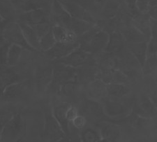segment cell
Instances as JSON below:
<instances>
[{
  "mask_svg": "<svg viewBox=\"0 0 157 142\" xmlns=\"http://www.w3.org/2000/svg\"><path fill=\"white\" fill-rule=\"evenodd\" d=\"M66 135L52 112H46L45 115L44 138L46 142H58Z\"/></svg>",
  "mask_w": 157,
  "mask_h": 142,
  "instance_id": "obj_10",
  "label": "cell"
},
{
  "mask_svg": "<svg viewBox=\"0 0 157 142\" xmlns=\"http://www.w3.org/2000/svg\"><path fill=\"white\" fill-rule=\"evenodd\" d=\"M95 56L97 61V67L100 71L119 69V58L117 55L103 51Z\"/></svg>",
  "mask_w": 157,
  "mask_h": 142,
  "instance_id": "obj_21",
  "label": "cell"
},
{
  "mask_svg": "<svg viewBox=\"0 0 157 142\" xmlns=\"http://www.w3.org/2000/svg\"><path fill=\"white\" fill-rule=\"evenodd\" d=\"M52 31L57 42H78L79 37L67 28L57 24H53Z\"/></svg>",
  "mask_w": 157,
  "mask_h": 142,
  "instance_id": "obj_22",
  "label": "cell"
},
{
  "mask_svg": "<svg viewBox=\"0 0 157 142\" xmlns=\"http://www.w3.org/2000/svg\"><path fill=\"white\" fill-rule=\"evenodd\" d=\"M17 22H18L20 27L21 28L22 32H23V34L27 42L35 50L40 51L39 38L38 37L36 32L34 29V27L25 23H22L21 22L17 21Z\"/></svg>",
  "mask_w": 157,
  "mask_h": 142,
  "instance_id": "obj_30",
  "label": "cell"
},
{
  "mask_svg": "<svg viewBox=\"0 0 157 142\" xmlns=\"http://www.w3.org/2000/svg\"><path fill=\"white\" fill-rule=\"evenodd\" d=\"M13 112L9 109H1L0 110V128H4L5 125L9 122L15 115Z\"/></svg>",
  "mask_w": 157,
  "mask_h": 142,
  "instance_id": "obj_40",
  "label": "cell"
},
{
  "mask_svg": "<svg viewBox=\"0 0 157 142\" xmlns=\"http://www.w3.org/2000/svg\"><path fill=\"white\" fill-rule=\"evenodd\" d=\"M52 80L48 90L58 94L61 87L67 81L77 79V69L65 65L59 62H54Z\"/></svg>",
  "mask_w": 157,
  "mask_h": 142,
  "instance_id": "obj_4",
  "label": "cell"
},
{
  "mask_svg": "<svg viewBox=\"0 0 157 142\" xmlns=\"http://www.w3.org/2000/svg\"><path fill=\"white\" fill-rule=\"evenodd\" d=\"M87 123L88 122L87 119H86L84 116L80 115L79 113V115H77L71 121L70 125H72L73 128L77 129V130H82L85 127L87 126Z\"/></svg>",
  "mask_w": 157,
  "mask_h": 142,
  "instance_id": "obj_41",
  "label": "cell"
},
{
  "mask_svg": "<svg viewBox=\"0 0 157 142\" xmlns=\"http://www.w3.org/2000/svg\"><path fill=\"white\" fill-rule=\"evenodd\" d=\"M107 84L100 79L92 81L85 89L87 98L101 103L107 97Z\"/></svg>",
  "mask_w": 157,
  "mask_h": 142,
  "instance_id": "obj_14",
  "label": "cell"
},
{
  "mask_svg": "<svg viewBox=\"0 0 157 142\" xmlns=\"http://www.w3.org/2000/svg\"><path fill=\"white\" fill-rule=\"evenodd\" d=\"M59 25L67 28L70 31L76 34L78 37L81 36L85 32L89 31L91 28L94 26V25L92 24L90 22H86L85 20L72 17L69 15L62 20Z\"/></svg>",
  "mask_w": 157,
  "mask_h": 142,
  "instance_id": "obj_16",
  "label": "cell"
},
{
  "mask_svg": "<svg viewBox=\"0 0 157 142\" xmlns=\"http://www.w3.org/2000/svg\"><path fill=\"white\" fill-rule=\"evenodd\" d=\"M148 14L149 15V16H150L151 18L157 20V6L151 7L149 10Z\"/></svg>",
  "mask_w": 157,
  "mask_h": 142,
  "instance_id": "obj_49",
  "label": "cell"
},
{
  "mask_svg": "<svg viewBox=\"0 0 157 142\" xmlns=\"http://www.w3.org/2000/svg\"><path fill=\"white\" fill-rule=\"evenodd\" d=\"M143 76L153 77L157 73V55L153 54L147 56L146 60L142 67Z\"/></svg>",
  "mask_w": 157,
  "mask_h": 142,
  "instance_id": "obj_37",
  "label": "cell"
},
{
  "mask_svg": "<svg viewBox=\"0 0 157 142\" xmlns=\"http://www.w3.org/2000/svg\"><path fill=\"white\" fill-rule=\"evenodd\" d=\"M3 35L6 41L12 44L18 45L29 51H36L27 42L17 20H9L5 27Z\"/></svg>",
  "mask_w": 157,
  "mask_h": 142,
  "instance_id": "obj_6",
  "label": "cell"
},
{
  "mask_svg": "<svg viewBox=\"0 0 157 142\" xmlns=\"http://www.w3.org/2000/svg\"><path fill=\"white\" fill-rule=\"evenodd\" d=\"M130 96L123 99H110L106 98L101 102L107 117L105 121L117 124L119 121L128 117L133 113L136 101L130 99Z\"/></svg>",
  "mask_w": 157,
  "mask_h": 142,
  "instance_id": "obj_1",
  "label": "cell"
},
{
  "mask_svg": "<svg viewBox=\"0 0 157 142\" xmlns=\"http://www.w3.org/2000/svg\"><path fill=\"white\" fill-rule=\"evenodd\" d=\"M126 47V41L120 31H114L109 34L108 44L103 51L117 55Z\"/></svg>",
  "mask_w": 157,
  "mask_h": 142,
  "instance_id": "obj_20",
  "label": "cell"
},
{
  "mask_svg": "<svg viewBox=\"0 0 157 142\" xmlns=\"http://www.w3.org/2000/svg\"><path fill=\"white\" fill-rule=\"evenodd\" d=\"M97 142H110L108 140H107V139H100L99 141H98Z\"/></svg>",
  "mask_w": 157,
  "mask_h": 142,
  "instance_id": "obj_53",
  "label": "cell"
},
{
  "mask_svg": "<svg viewBox=\"0 0 157 142\" xmlns=\"http://www.w3.org/2000/svg\"><path fill=\"white\" fill-rule=\"evenodd\" d=\"M24 122L20 112H16L13 118L2 128L1 142H10L16 140L22 134Z\"/></svg>",
  "mask_w": 157,
  "mask_h": 142,
  "instance_id": "obj_9",
  "label": "cell"
},
{
  "mask_svg": "<svg viewBox=\"0 0 157 142\" xmlns=\"http://www.w3.org/2000/svg\"><path fill=\"white\" fill-rule=\"evenodd\" d=\"M52 24L51 23L45 22V23H42L36 25V26L33 27H34L35 31H36L38 37H39V38L40 40L44 35L48 34V33L50 31V29H52Z\"/></svg>",
  "mask_w": 157,
  "mask_h": 142,
  "instance_id": "obj_42",
  "label": "cell"
},
{
  "mask_svg": "<svg viewBox=\"0 0 157 142\" xmlns=\"http://www.w3.org/2000/svg\"><path fill=\"white\" fill-rule=\"evenodd\" d=\"M150 30L151 36H157V20L150 19Z\"/></svg>",
  "mask_w": 157,
  "mask_h": 142,
  "instance_id": "obj_48",
  "label": "cell"
},
{
  "mask_svg": "<svg viewBox=\"0 0 157 142\" xmlns=\"http://www.w3.org/2000/svg\"><path fill=\"white\" fill-rule=\"evenodd\" d=\"M25 51L23 48L16 44H11L10 46L8 59H7V65L13 67L18 64L22 53Z\"/></svg>",
  "mask_w": 157,
  "mask_h": 142,
  "instance_id": "obj_38",
  "label": "cell"
},
{
  "mask_svg": "<svg viewBox=\"0 0 157 142\" xmlns=\"http://www.w3.org/2000/svg\"><path fill=\"white\" fill-rule=\"evenodd\" d=\"M133 112L142 118H155L157 116V108L147 94H141L138 99L136 101Z\"/></svg>",
  "mask_w": 157,
  "mask_h": 142,
  "instance_id": "obj_12",
  "label": "cell"
},
{
  "mask_svg": "<svg viewBox=\"0 0 157 142\" xmlns=\"http://www.w3.org/2000/svg\"><path fill=\"white\" fill-rule=\"evenodd\" d=\"M70 103H62L55 105L52 109V115L62 128L66 135L70 134V121L68 117V109Z\"/></svg>",
  "mask_w": 157,
  "mask_h": 142,
  "instance_id": "obj_18",
  "label": "cell"
},
{
  "mask_svg": "<svg viewBox=\"0 0 157 142\" xmlns=\"http://www.w3.org/2000/svg\"><path fill=\"white\" fill-rule=\"evenodd\" d=\"M58 142H72V139L69 134V135H65L64 137H62Z\"/></svg>",
  "mask_w": 157,
  "mask_h": 142,
  "instance_id": "obj_51",
  "label": "cell"
},
{
  "mask_svg": "<svg viewBox=\"0 0 157 142\" xmlns=\"http://www.w3.org/2000/svg\"><path fill=\"white\" fill-rule=\"evenodd\" d=\"M17 21L21 22L31 27H34L45 22L52 24L51 11L44 9H38L28 12H20L17 16Z\"/></svg>",
  "mask_w": 157,
  "mask_h": 142,
  "instance_id": "obj_8",
  "label": "cell"
},
{
  "mask_svg": "<svg viewBox=\"0 0 157 142\" xmlns=\"http://www.w3.org/2000/svg\"><path fill=\"white\" fill-rule=\"evenodd\" d=\"M100 131L102 139H107L110 142H116L120 137V131L118 125L108 121H103L94 125Z\"/></svg>",
  "mask_w": 157,
  "mask_h": 142,
  "instance_id": "obj_19",
  "label": "cell"
},
{
  "mask_svg": "<svg viewBox=\"0 0 157 142\" xmlns=\"http://www.w3.org/2000/svg\"><path fill=\"white\" fill-rule=\"evenodd\" d=\"M147 41L136 43H126V47L136 58L142 67L147 56Z\"/></svg>",
  "mask_w": 157,
  "mask_h": 142,
  "instance_id": "obj_28",
  "label": "cell"
},
{
  "mask_svg": "<svg viewBox=\"0 0 157 142\" xmlns=\"http://www.w3.org/2000/svg\"><path fill=\"white\" fill-rule=\"evenodd\" d=\"M1 134H2V129L0 128V142H1Z\"/></svg>",
  "mask_w": 157,
  "mask_h": 142,
  "instance_id": "obj_54",
  "label": "cell"
},
{
  "mask_svg": "<svg viewBox=\"0 0 157 142\" xmlns=\"http://www.w3.org/2000/svg\"><path fill=\"white\" fill-rule=\"evenodd\" d=\"M151 17L148 13L143 14L138 12L133 16L132 25L138 29L146 37L147 41L151 37L150 30Z\"/></svg>",
  "mask_w": 157,
  "mask_h": 142,
  "instance_id": "obj_25",
  "label": "cell"
},
{
  "mask_svg": "<svg viewBox=\"0 0 157 142\" xmlns=\"http://www.w3.org/2000/svg\"><path fill=\"white\" fill-rule=\"evenodd\" d=\"M146 94L148 96L149 99L157 108V84L154 83V84L151 85V87L149 89L148 92Z\"/></svg>",
  "mask_w": 157,
  "mask_h": 142,
  "instance_id": "obj_47",
  "label": "cell"
},
{
  "mask_svg": "<svg viewBox=\"0 0 157 142\" xmlns=\"http://www.w3.org/2000/svg\"><path fill=\"white\" fill-rule=\"evenodd\" d=\"M81 89L82 88L78 83L77 79L67 81L62 85L58 94L66 98H73L78 95Z\"/></svg>",
  "mask_w": 157,
  "mask_h": 142,
  "instance_id": "obj_32",
  "label": "cell"
},
{
  "mask_svg": "<svg viewBox=\"0 0 157 142\" xmlns=\"http://www.w3.org/2000/svg\"><path fill=\"white\" fill-rule=\"evenodd\" d=\"M6 87V85L4 84L3 81H2L1 78H0V98H2V96H3L4 92Z\"/></svg>",
  "mask_w": 157,
  "mask_h": 142,
  "instance_id": "obj_50",
  "label": "cell"
},
{
  "mask_svg": "<svg viewBox=\"0 0 157 142\" xmlns=\"http://www.w3.org/2000/svg\"><path fill=\"white\" fill-rule=\"evenodd\" d=\"M153 78V80H154V82L156 83V84H157V73H156L155 75L154 76L152 77Z\"/></svg>",
  "mask_w": 157,
  "mask_h": 142,
  "instance_id": "obj_52",
  "label": "cell"
},
{
  "mask_svg": "<svg viewBox=\"0 0 157 142\" xmlns=\"http://www.w3.org/2000/svg\"><path fill=\"white\" fill-rule=\"evenodd\" d=\"M54 62H59L65 65L75 68L97 67V58L94 55L78 48L67 56Z\"/></svg>",
  "mask_w": 157,
  "mask_h": 142,
  "instance_id": "obj_5",
  "label": "cell"
},
{
  "mask_svg": "<svg viewBox=\"0 0 157 142\" xmlns=\"http://www.w3.org/2000/svg\"><path fill=\"white\" fill-rule=\"evenodd\" d=\"M70 1L74 2L85 7L96 19H97L98 14L102 9L106 0H70Z\"/></svg>",
  "mask_w": 157,
  "mask_h": 142,
  "instance_id": "obj_33",
  "label": "cell"
},
{
  "mask_svg": "<svg viewBox=\"0 0 157 142\" xmlns=\"http://www.w3.org/2000/svg\"><path fill=\"white\" fill-rule=\"evenodd\" d=\"M18 12L11 0H0V16L5 20H17Z\"/></svg>",
  "mask_w": 157,
  "mask_h": 142,
  "instance_id": "obj_35",
  "label": "cell"
},
{
  "mask_svg": "<svg viewBox=\"0 0 157 142\" xmlns=\"http://www.w3.org/2000/svg\"><path fill=\"white\" fill-rule=\"evenodd\" d=\"M97 78L103 81L106 84L119 83L131 85V80L120 69L112 71H100L98 69Z\"/></svg>",
  "mask_w": 157,
  "mask_h": 142,
  "instance_id": "obj_17",
  "label": "cell"
},
{
  "mask_svg": "<svg viewBox=\"0 0 157 142\" xmlns=\"http://www.w3.org/2000/svg\"><path fill=\"white\" fill-rule=\"evenodd\" d=\"M118 1L120 2L121 4H123V2H124V0H118Z\"/></svg>",
  "mask_w": 157,
  "mask_h": 142,
  "instance_id": "obj_55",
  "label": "cell"
},
{
  "mask_svg": "<svg viewBox=\"0 0 157 142\" xmlns=\"http://www.w3.org/2000/svg\"><path fill=\"white\" fill-rule=\"evenodd\" d=\"M79 110V113L87 119L88 123L96 124L105 121L106 116L101 103L90 99L86 97L82 101Z\"/></svg>",
  "mask_w": 157,
  "mask_h": 142,
  "instance_id": "obj_7",
  "label": "cell"
},
{
  "mask_svg": "<svg viewBox=\"0 0 157 142\" xmlns=\"http://www.w3.org/2000/svg\"><path fill=\"white\" fill-rule=\"evenodd\" d=\"M137 1L138 0H124L123 2L124 6L133 16L139 12L137 7H136Z\"/></svg>",
  "mask_w": 157,
  "mask_h": 142,
  "instance_id": "obj_44",
  "label": "cell"
},
{
  "mask_svg": "<svg viewBox=\"0 0 157 142\" xmlns=\"http://www.w3.org/2000/svg\"><path fill=\"white\" fill-rule=\"evenodd\" d=\"M53 68L50 66L40 67L35 77V85L37 92L42 94L48 90L52 80Z\"/></svg>",
  "mask_w": 157,
  "mask_h": 142,
  "instance_id": "obj_15",
  "label": "cell"
},
{
  "mask_svg": "<svg viewBox=\"0 0 157 142\" xmlns=\"http://www.w3.org/2000/svg\"><path fill=\"white\" fill-rule=\"evenodd\" d=\"M136 7L139 12L143 14L148 13L149 10L150 9L149 6V0H138L136 3Z\"/></svg>",
  "mask_w": 157,
  "mask_h": 142,
  "instance_id": "obj_46",
  "label": "cell"
},
{
  "mask_svg": "<svg viewBox=\"0 0 157 142\" xmlns=\"http://www.w3.org/2000/svg\"><path fill=\"white\" fill-rule=\"evenodd\" d=\"M54 1H55V0H54Z\"/></svg>",
  "mask_w": 157,
  "mask_h": 142,
  "instance_id": "obj_57",
  "label": "cell"
},
{
  "mask_svg": "<svg viewBox=\"0 0 157 142\" xmlns=\"http://www.w3.org/2000/svg\"><path fill=\"white\" fill-rule=\"evenodd\" d=\"M117 55L119 58V69L124 73L131 82L143 76L141 65L126 47Z\"/></svg>",
  "mask_w": 157,
  "mask_h": 142,
  "instance_id": "obj_3",
  "label": "cell"
},
{
  "mask_svg": "<svg viewBox=\"0 0 157 142\" xmlns=\"http://www.w3.org/2000/svg\"><path fill=\"white\" fill-rule=\"evenodd\" d=\"M11 2L18 13L38 9H45L43 0H11Z\"/></svg>",
  "mask_w": 157,
  "mask_h": 142,
  "instance_id": "obj_27",
  "label": "cell"
},
{
  "mask_svg": "<svg viewBox=\"0 0 157 142\" xmlns=\"http://www.w3.org/2000/svg\"><path fill=\"white\" fill-rule=\"evenodd\" d=\"M101 139L100 131L95 126H87L81 131V142H97Z\"/></svg>",
  "mask_w": 157,
  "mask_h": 142,
  "instance_id": "obj_36",
  "label": "cell"
},
{
  "mask_svg": "<svg viewBox=\"0 0 157 142\" xmlns=\"http://www.w3.org/2000/svg\"><path fill=\"white\" fill-rule=\"evenodd\" d=\"M121 4L118 0H106L98 14V19H111L115 17Z\"/></svg>",
  "mask_w": 157,
  "mask_h": 142,
  "instance_id": "obj_29",
  "label": "cell"
},
{
  "mask_svg": "<svg viewBox=\"0 0 157 142\" xmlns=\"http://www.w3.org/2000/svg\"><path fill=\"white\" fill-rule=\"evenodd\" d=\"M106 92H107L106 98L110 99H123L131 94L132 90L131 85L112 83L107 85Z\"/></svg>",
  "mask_w": 157,
  "mask_h": 142,
  "instance_id": "obj_23",
  "label": "cell"
},
{
  "mask_svg": "<svg viewBox=\"0 0 157 142\" xmlns=\"http://www.w3.org/2000/svg\"><path fill=\"white\" fill-rule=\"evenodd\" d=\"M2 20H4V19H3V18H2V17L1 16H0V22H2Z\"/></svg>",
  "mask_w": 157,
  "mask_h": 142,
  "instance_id": "obj_56",
  "label": "cell"
},
{
  "mask_svg": "<svg viewBox=\"0 0 157 142\" xmlns=\"http://www.w3.org/2000/svg\"><path fill=\"white\" fill-rule=\"evenodd\" d=\"M0 78L6 86L20 82L18 73L8 65H0Z\"/></svg>",
  "mask_w": 157,
  "mask_h": 142,
  "instance_id": "obj_31",
  "label": "cell"
},
{
  "mask_svg": "<svg viewBox=\"0 0 157 142\" xmlns=\"http://www.w3.org/2000/svg\"><path fill=\"white\" fill-rule=\"evenodd\" d=\"M56 42V40L55 38L54 35H53V33L51 29L48 34L44 35V36L39 40L40 51L43 52L47 51L48 50L51 49Z\"/></svg>",
  "mask_w": 157,
  "mask_h": 142,
  "instance_id": "obj_39",
  "label": "cell"
},
{
  "mask_svg": "<svg viewBox=\"0 0 157 142\" xmlns=\"http://www.w3.org/2000/svg\"><path fill=\"white\" fill-rule=\"evenodd\" d=\"M121 33L124 37L126 43H136L147 41L145 35L132 24L121 31Z\"/></svg>",
  "mask_w": 157,
  "mask_h": 142,
  "instance_id": "obj_34",
  "label": "cell"
},
{
  "mask_svg": "<svg viewBox=\"0 0 157 142\" xmlns=\"http://www.w3.org/2000/svg\"><path fill=\"white\" fill-rule=\"evenodd\" d=\"M108 39L109 34L94 25L79 37V48L96 55L104 51Z\"/></svg>",
  "mask_w": 157,
  "mask_h": 142,
  "instance_id": "obj_2",
  "label": "cell"
},
{
  "mask_svg": "<svg viewBox=\"0 0 157 142\" xmlns=\"http://www.w3.org/2000/svg\"><path fill=\"white\" fill-rule=\"evenodd\" d=\"M26 89L27 83L25 81H20V82L10 85L5 89L2 98H3L4 101L17 99L24 94L26 92Z\"/></svg>",
  "mask_w": 157,
  "mask_h": 142,
  "instance_id": "obj_26",
  "label": "cell"
},
{
  "mask_svg": "<svg viewBox=\"0 0 157 142\" xmlns=\"http://www.w3.org/2000/svg\"><path fill=\"white\" fill-rule=\"evenodd\" d=\"M58 2L70 16L74 18L85 20L93 25L96 24L97 19L80 4L70 0H58Z\"/></svg>",
  "mask_w": 157,
  "mask_h": 142,
  "instance_id": "obj_11",
  "label": "cell"
},
{
  "mask_svg": "<svg viewBox=\"0 0 157 142\" xmlns=\"http://www.w3.org/2000/svg\"><path fill=\"white\" fill-rule=\"evenodd\" d=\"M157 53V36H151L147 43V56Z\"/></svg>",
  "mask_w": 157,
  "mask_h": 142,
  "instance_id": "obj_45",
  "label": "cell"
},
{
  "mask_svg": "<svg viewBox=\"0 0 157 142\" xmlns=\"http://www.w3.org/2000/svg\"><path fill=\"white\" fill-rule=\"evenodd\" d=\"M98 69L97 67H80L77 69V81L80 87L85 89L92 81L97 79Z\"/></svg>",
  "mask_w": 157,
  "mask_h": 142,
  "instance_id": "obj_24",
  "label": "cell"
},
{
  "mask_svg": "<svg viewBox=\"0 0 157 142\" xmlns=\"http://www.w3.org/2000/svg\"><path fill=\"white\" fill-rule=\"evenodd\" d=\"M11 43L6 42L0 46V65H7V59Z\"/></svg>",
  "mask_w": 157,
  "mask_h": 142,
  "instance_id": "obj_43",
  "label": "cell"
},
{
  "mask_svg": "<svg viewBox=\"0 0 157 142\" xmlns=\"http://www.w3.org/2000/svg\"><path fill=\"white\" fill-rule=\"evenodd\" d=\"M79 47V42L75 43L56 42L51 49L44 53L49 59L55 61L67 56Z\"/></svg>",
  "mask_w": 157,
  "mask_h": 142,
  "instance_id": "obj_13",
  "label": "cell"
}]
</instances>
